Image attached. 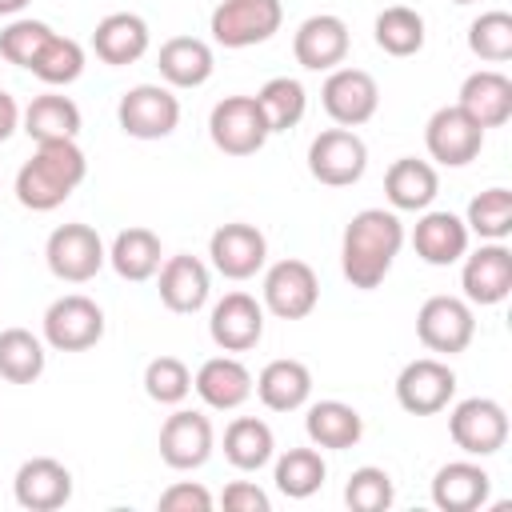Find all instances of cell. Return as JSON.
Returning <instances> with one entry per match:
<instances>
[{"mask_svg":"<svg viewBox=\"0 0 512 512\" xmlns=\"http://www.w3.org/2000/svg\"><path fill=\"white\" fill-rule=\"evenodd\" d=\"M436 192H440V176L428 160L400 156L384 172V196H388L392 212H424L436 200Z\"/></svg>","mask_w":512,"mask_h":512,"instance_id":"27","label":"cell"},{"mask_svg":"<svg viewBox=\"0 0 512 512\" xmlns=\"http://www.w3.org/2000/svg\"><path fill=\"white\" fill-rule=\"evenodd\" d=\"M252 388H256V396H260V404L268 412H296L312 396V372H308V364L280 356V360H268L260 368Z\"/></svg>","mask_w":512,"mask_h":512,"instance_id":"26","label":"cell"},{"mask_svg":"<svg viewBox=\"0 0 512 512\" xmlns=\"http://www.w3.org/2000/svg\"><path fill=\"white\" fill-rule=\"evenodd\" d=\"M208 136L224 156H252L272 136L256 96H224L208 116Z\"/></svg>","mask_w":512,"mask_h":512,"instance_id":"7","label":"cell"},{"mask_svg":"<svg viewBox=\"0 0 512 512\" xmlns=\"http://www.w3.org/2000/svg\"><path fill=\"white\" fill-rule=\"evenodd\" d=\"M468 236L472 232H468V224L456 212H428L424 208V216L412 228V248H416V256L424 264L448 268V264H456L468 252Z\"/></svg>","mask_w":512,"mask_h":512,"instance_id":"22","label":"cell"},{"mask_svg":"<svg viewBox=\"0 0 512 512\" xmlns=\"http://www.w3.org/2000/svg\"><path fill=\"white\" fill-rule=\"evenodd\" d=\"M44 360H48L44 340L32 336L28 328H4L0 332V376L8 384H32V380H40Z\"/></svg>","mask_w":512,"mask_h":512,"instance_id":"34","label":"cell"},{"mask_svg":"<svg viewBox=\"0 0 512 512\" xmlns=\"http://www.w3.org/2000/svg\"><path fill=\"white\" fill-rule=\"evenodd\" d=\"M160 508L164 512H208L212 508V492L204 484L180 480V484H172V488L160 492Z\"/></svg>","mask_w":512,"mask_h":512,"instance_id":"44","label":"cell"},{"mask_svg":"<svg viewBox=\"0 0 512 512\" xmlns=\"http://www.w3.org/2000/svg\"><path fill=\"white\" fill-rule=\"evenodd\" d=\"M104 336V312L96 300L68 292L60 300L48 304L44 312V344L56 352H84L92 344H100Z\"/></svg>","mask_w":512,"mask_h":512,"instance_id":"8","label":"cell"},{"mask_svg":"<svg viewBox=\"0 0 512 512\" xmlns=\"http://www.w3.org/2000/svg\"><path fill=\"white\" fill-rule=\"evenodd\" d=\"M280 24H284L280 0H220L208 20V32L224 48H252L272 40Z\"/></svg>","mask_w":512,"mask_h":512,"instance_id":"3","label":"cell"},{"mask_svg":"<svg viewBox=\"0 0 512 512\" xmlns=\"http://www.w3.org/2000/svg\"><path fill=\"white\" fill-rule=\"evenodd\" d=\"M192 388H196V396H200L208 408L232 412V408H240V404L252 396V372H248L236 356H212V360H204V364L196 368Z\"/></svg>","mask_w":512,"mask_h":512,"instance_id":"25","label":"cell"},{"mask_svg":"<svg viewBox=\"0 0 512 512\" xmlns=\"http://www.w3.org/2000/svg\"><path fill=\"white\" fill-rule=\"evenodd\" d=\"M324 476H328V464L316 448H288L272 468V480L288 500H308L312 492H320Z\"/></svg>","mask_w":512,"mask_h":512,"instance_id":"36","label":"cell"},{"mask_svg":"<svg viewBox=\"0 0 512 512\" xmlns=\"http://www.w3.org/2000/svg\"><path fill=\"white\" fill-rule=\"evenodd\" d=\"M156 68L172 88H200V84H208L216 60H212V48L200 36H172V40L160 44Z\"/></svg>","mask_w":512,"mask_h":512,"instance_id":"29","label":"cell"},{"mask_svg":"<svg viewBox=\"0 0 512 512\" xmlns=\"http://www.w3.org/2000/svg\"><path fill=\"white\" fill-rule=\"evenodd\" d=\"M16 128H20V108H16V100L0 88V144H4Z\"/></svg>","mask_w":512,"mask_h":512,"instance_id":"46","label":"cell"},{"mask_svg":"<svg viewBox=\"0 0 512 512\" xmlns=\"http://www.w3.org/2000/svg\"><path fill=\"white\" fill-rule=\"evenodd\" d=\"M464 224L480 240H504L512 232V192L500 188V184L496 188H484L480 196H472Z\"/></svg>","mask_w":512,"mask_h":512,"instance_id":"40","label":"cell"},{"mask_svg":"<svg viewBox=\"0 0 512 512\" xmlns=\"http://www.w3.org/2000/svg\"><path fill=\"white\" fill-rule=\"evenodd\" d=\"M272 452H276V436L260 416H236L224 428V456H228L232 468L256 472L272 460Z\"/></svg>","mask_w":512,"mask_h":512,"instance_id":"33","label":"cell"},{"mask_svg":"<svg viewBox=\"0 0 512 512\" xmlns=\"http://www.w3.org/2000/svg\"><path fill=\"white\" fill-rule=\"evenodd\" d=\"M376 44L388 52V56H416L424 48V16L416 8H404V4H392L376 16Z\"/></svg>","mask_w":512,"mask_h":512,"instance_id":"37","label":"cell"},{"mask_svg":"<svg viewBox=\"0 0 512 512\" xmlns=\"http://www.w3.org/2000/svg\"><path fill=\"white\" fill-rule=\"evenodd\" d=\"M348 44H352L348 24H344L340 16H332V12H316V16H308V20L296 28V36H292V56H296V64L308 68V72H332V68L344 64Z\"/></svg>","mask_w":512,"mask_h":512,"instance_id":"19","label":"cell"},{"mask_svg":"<svg viewBox=\"0 0 512 512\" xmlns=\"http://www.w3.org/2000/svg\"><path fill=\"white\" fill-rule=\"evenodd\" d=\"M212 444H216V432H212V420L204 412L176 408L160 424V460L176 472H192V468L208 464Z\"/></svg>","mask_w":512,"mask_h":512,"instance_id":"17","label":"cell"},{"mask_svg":"<svg viewBox=\"0 0 512 512\" xmlns=\"http://www.w3.org/2000/svg\"><path fill=\"white\" fill-rule=\"evenodd\" d=\"M392 500H396L392 476L384 468H376V464L356 468L348 476V484H344V504L352 512H384V508H392Z\"/></svg>","mask_w":512,"mask_h":512,"instance_id":"41","label":"cell"},{"mask_svg":"<svg viewBox=\"0 0 512 512\" xmlns=\"http://www.w3.org/2000/svg\"><path fill=\"white\" fill-rule=\"evenodd\" d=\"M424 148L436 164L444 168H464L480 156L484 148V128L476 120H468L456 104L452 108H436L424 124Z\"/></svg>","mask_w":512,"mask_h":512,"instance_id":"14","label":"cell"},{"mask_svg":"<svg viewBox=\"0 0 512 512\" xmlns=\"http://www.w3.org/2000/svg\"><path fill=\"white\" fill-rule=\"evenodd\" d=\"M256 104H260V112H264L268 132H288V128H296V124L304 120V112H308V92H304V84L292 80V76H272V80L256 92Z\"/></svg>","mask_w":512,"mask_h":512,"instance_id":"35","label":"cell"},{"mask_svg":"<svg viewBox=\"0 0 512 512\" xmlns=\"http://www.w3.org/2000/svg\"><path fill=\"white\" fill-rule=\"evenodd\" d=\"M452 4H472V0H452Z\"/></svg>","mask_w":512,"mask_h":512,"instance_id":"48","label":"cell"},{"mask_svg":"<svg viewBox=\"0 0 512 512\" xmlns=\"http://www.w3.org/2000/svg\"><path fill=\"white\" fill-rule=\"evenodd\" d=\"M492 476L472 460H452L432 476V504L440 512H476L488 504Z\"/></svg>","mask_w":512,"mask_h":512,"instance_id":"24","label":"cell"},{"mask_svg":"<svg viewBox=\"0 0 512 512\" xmlns=\"http://www.w3.org/2000/svg\"><path fill=\"white\" fill-rule=\"evenodd\" d=\"M108 264L116 268L120 280H152L160 272V236L152 228H124L116 232L112 248H108Z\"/></svg>","mask_w":512,"mask_h":512,"instance_id":"31","label":"cell"},{"mask_svg":"<svg viewBox=\"0 0 512 512\" xmlns=\"http://www.w3.org/2000/svg\"><path fill=\"white\" fill-rule=\"evenodd\" d=\"M368 168V144L352 128H328L308 144V172L328 188H348Z\"/></svg>","mask_w":512,"mask_h":512,"instance_id":"10","label":"cell"},{"mask_svg":"<svg viewBox=\"0 0 512 512\" xmlns=\"http://www.w3.org/2000/svg\"><path fill=\"white\" fill-rule=\"evenodd\" d=\"M44 260H48V272L64 284H84L92 280L108 252H104V240L92 224H60L52 228L48 244H44Z\"/></svg>","mask_w":512,"mask_h":512,"instance_id":"4","label":"cell"},{"mask_svg":"<svg viewBox=\"0 0 512 512\" xmlns=\"http://www.w3.org/2000/svg\"><path fill=\"white\" fill-rule=\"evenodd\" d=\"M416 336L428 352L436 356H456L472 344L476 336V316L472 304L460 296H428L416 312Z\"/></svg>","mask_w":512,"mask_h":512,"instance_id":"5","label":"cell"},{"mask_svg":"<svg viewBox=\"0 0 512 512\" xmlns=\"http://www.w3.org/2000/svg\"><path fill=\"white\" fill-rule=\"evenodd\" d=\"M52 36V28L44 20H12L4 32H0V56L16 68H32L36 52L44 48V40Z\"/></svg>","mask_w":512,"mask_h":512,"instance_id":"43","label":"cell"},{"mask_svg":"<svg viewBox=\"0 0 512 512\" xmlns=\"http://www.w3.org/2000/svg\"><path fill=\"white\" fill-rule=\"evenodd\" d=\"M304 432L316 448H332V452H344V448H356L360 436H364V420L352 404L344 400H316L304 416Z\"/></svg>","mask_w":512,"mask_h":512,"instance_id":"30","label":"cell"},{"mask_svg":"<svg viewBox=\"0 0 512 512\" xmlns=\"http://www.w3.org/2000/svg\"><path fill=\"white\" fill-rule=\"evenodd\" d=\"M320 100H324V112L340 128H360L376 116L380 88H376L372 72H364V68H332L320 88Z\"/></svg>","mask_w":512,"mask_h":512,"instance_id":"13","label":"cell"},{"mask_svg":"<svg viewBox=\"0 0 512 512\" xmlns=\"http://www.w3.org/2000/svg\"><path fill=\"white\" fill-rule=\"evenodd\" d=\"M12 496L28 512H56L72 500V472L52 456H32L16 468Z\"/></svg>","mask_w":512,"mask_h":512,"instance_id":"20","label":"cell"},{"mask_svg":"<svg viewBox=\"0 0 512 512\" xmlns=\"http://www.w3.org/2000/svg\"><path fill=\"white\" fill-rule=\"evenodd\" d=\"M156 292H160V300H164L168 312H180V316L200 312L208 304V292H212V280H208L204 260L200 256H188V252L168 256L160 264V288Z\"/></svg>","mask_w":512,"mask_h":512,"instance_id":"23","label":"cell"},{"mask_svg":"<svg viewBox=\"0 0 512 512\" xmlns=\"http://www.w3.org/2000/svg\"><path fill=\"white\" fill-rule=\"evenodd\" d=\"M32 0H0V16H16V12H24Z\"/></svg>","mask_w":512,"mask_h":512,"instance_id":"47","label":"cell"},{"mask_svg":"<svg viewBox=\"0 0 512 512\" xmlns=\"http://www.w3.org/2000/svg\"><path fill=\"white\" fill-rule=\"evenodd\" d=\"M320 304V280L308 260H276L264 272V308L280 320H304Z\"/></svg>","mask_w":512,"mask_h":512,"instance_id":"12","label":"cell"},{"mask_svg":"<svg viewBox=\"0 0 512 512\" xmlns=\"http://www.w3.org/2000/svg\"><path fill=\"white\" fill-rule=\"evenodd\" d=\"M148 24L136 16V12H112L96 24L92 32V48L104 64L112 68H124V64H136L144 52H148Z\"/></svg>","mask_w":512,"mask_h":512,"instance_id":"28","label":"cell"},{"mask_svg":"<svg viewBox=\"0 0 512 512\" xmlns=\"http://www.w3.org/2000/svg\"><path fill=\"white\" fill-rule=\"evenodd\" d=\"M208 336L220 352H248L264 336V304L248 292H228L212 304Z\"/></svg>","mask_w":512,"mask_h":512,"instance_id":"16","label":"cell"},{"mask_svg":"<svg viewBox=\"0 0 512 512\" xmlns=\"http://www.w3.org/2000/svg\"><path fill=\"white\" fill-rule=\"evenodd\" d=\"M452 444L468 456H492L508 444V412L488 396H468L448 416Z\"/></svg>","mask_w":512,"mask_h":512,"instance_id":"9","label":"cell"},{"mask_svg":"<svg viewBox=\"0 0 512 512\" xmlns=\"http://www.w3.org/2000/svg\"><path fill=\"white\" fill-rule=\"evenodd\" d=\"M456 108L468 120H476L484 132L488 128H500L512 116V80L504 72H496V68H480V72L464 76Z\"/></svg>","mask_w":512,"mask_h":512,"instance_id":"21","label":"cell"},{"mask_svg":"<svg viewBox=\"0 0 512 512\" xmlns=\"http://www.w3.org/2000/svg\"><path fill=\"white\" fill-rule=\"evenodd\" d=\"M116 120L132 140H164L180 124V100L164 84H136L120 96Z\"/></svg>","mask_w":512,"mask_h":512,"instance_id":"6","label":"cell"},{"mask_svg":"<svg viewBox=\"0 0 512 512\" xmlns=\"http://www.w3.org/2000/svg\"><path fill=\"white\" fill-rule=\"evenodd\" d=\"M28 72H32L36 80H44V84H72V80H80V72H84V48H80L72 36L52 32V36L44 40V48L36 52V60H32Z\"/></svg>","mask_w":512,"mask_h":512,"instance_id":"38","label":"cell"},{"mask_svg":"<svg viewBox=\"0 0 512 512\" xmlns=\"http://www.w3.org/2000/svg\"><path fill=\"white\" fill-rule=\"evenodd\" d=\"M456 396V372L440 356H420L396 376V404L408 416H436Z\"/></svg>","mask_w":512,"mask_h":512,"instance_id":"11","label":"cell"},{"mask_svg":"<svg viewBox=\"0 0 512 512\" xmlns=\"http://www.w3.org/2000/svg\"><path fill=\"white\" fill-rule=\"evenodd\" d=\"M20 124H24V132H28L36 144H40V140H76V136H80V108H76V100H68V96L44 92V96H36V100L24 108Z\"/></svg>","mask_w":512,"mask_h":512,"instance_id":"32","label":"cell"},{"mask_svg":"<svg viewBox=\"0 0 512 512\" xmlns=\"http://www.w3.org/2000/svg\"><path fill=\"white\" fill-rule=\"evenodd\" d=\"M404 248V224L392 208H364L348 220L340 240V268L344 280L360 292H372L392 272L396 256Z\"/></svg>","mask_w":512,"mask_h":512,"instance_id":"1","label":"cell"},{"mask_svg":"<svg viewBox=\"0 0 512 512\" xmlns=\"http://www.w3.org/2000/svg\"><path fill=\"white\" fill-rule=\"evenodd\" d=\"M468 48L472 56H480L484 64H504L512 60V16L504 8L480 12L468 24Z\"/></svg>","mask_w":512,"mask_h":512,"instance_id":"39","label":"cell"},{"mask_svg":"<svg viewBox=\"0 0 512 512\" xmlns=\"http://www.w3.org/2000/svg\"><path fill=\"white\" fill-rule=\"evenodd\" d=\"M88 176V160L76 148V140H40L32 160L16 172V200L32 212L60 208Z\"/></svg>","mask_w":512,"mask_h":512,"instance_id":"2","label":"cell"},{"mask_svg":"<svg viewBox=\"0 0 512 512\" xmlns=\"http://www.w3.org/2000/svg\"><path fill=\"white\" fill-rule=\"evenodd\" d=\"M208 256H212V268L228 280H248L264 268L268 260V240L256 224H244V220H232V224H220L208 240Z\"/></svg>","mask_w":512,"mask_h":512,"instance_id":"18","label":"cell"},{"mask_svg":"<svg viewBox=\"0 0 512 512\" xmlns=\"http://www.w3.org/2000/svg\"><path fill=\"white\" fill-rule=\"evenodd\" d=\"M144 392L156 400V404H180L188 392H192V372L184 360L176 356H156L148 360L144 368Z\"/></svg>","mask_w":512,"mask_h":512,"instance_id":"42","label":"cell"},{"mask_svg":"<svg viewBox=\"0 0 512 512\" xmlns=\"http://www.w3.org/2000/svg\"><path fill=\"white\" fill-rule=\"evenodd\" d=\"M220 504H224L228 512H268V508H272L268 492H264V488H256L252 480H232V484L224 488Z\"/></svg>","mask_w":512,"mask_h":512,"instance_id":"45","label":"cell"},{"mask_svg":"<svg viewBox=\"0 0 512 512\" xmlns=\"http://www.w3.org/2000/svg\"><path fill=\"white\" fill-rule=\"evenodd\" d=\"M460 260H464L460 288H464L468 304L488 308V304L508 300V292H512V252L504 248V240H488L476 252H464Z\"/></svg>","mask_w":512,"mask_h":512,"instance_id":"15","label":"cell"}]
</instances>
